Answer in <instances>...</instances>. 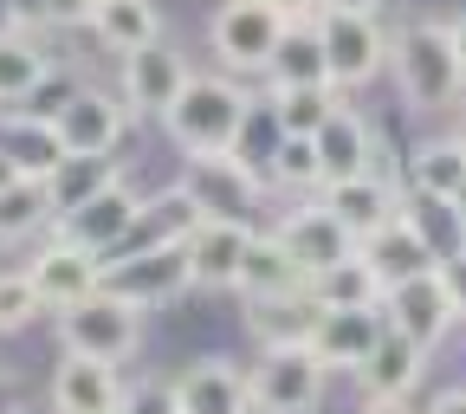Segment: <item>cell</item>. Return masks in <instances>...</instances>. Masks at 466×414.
<instances>
[{"label":"cell","instance_id":"52a82bcc","mask_svg":"<svg viewBox=\"0 0 466 414\" xmlns=\"http://www.w3.org/2000/svg\"><path fill=\"white\" fill-rule=\"evenodd\" d=\"M104 285L116 298H130L143 311L182 298L195 285V266H188V247H130V253H110L104 259Z\"/></svg>","mask_w":466,"mask_h":414},{"label":"cell","instance_id":"d6a6232c","mask_svg":"<svg viewBox=\"0 0 466 414\" xmlns=\"http://www.w3.org/2000/svg\"><path fill=\"white\" fill-rule=\"evenodd\" d=\"M272 182H285V188H318V195H324L318 136H279V149H272Z\"/></svg>","mask_w":466,"mask_h":414},{"label":"cell","instance_id":"d590c367","mask_svg":"<svg viewBox=\"0 0 466 414\" xmlns=\"http://www.w3.org/2000/svg\"><path fill=\"white\" fill-rule=\"evenodd\" d=\"M124 408H130V414H182V401H175V382H143V389H130Z\"/></svg>","mask_w":466,"mask_h":414},{"label":"cell","instance_id":"5b68a950","mask_svg":"<svg viewBox=\"0 0 466 414\" xmlns=\"http://www.w3.org/2000/svg\"><path fill=\"white\" fill-rule=\"evenodd\" d=\"M137 220H143V195L116 175V182H104L97 195H85L78 207H66L58 214V240H72V247H85V253H97V259H110L116 247H130L137 240Z\"/></svg>","mask_w":466,"mask_h":414},{"label":"cell","instance_id":"bcb514c9","mask_svg":"<svg viewBox=\"0 0 466 414\" xmlns=\"http://www.w3.org/2000/svg\"><path fill=\"white\" fill-rule=\"evenodd\" d=\"M453 143H460V149H466V116H460V130H453Z\"/></svg>","mask_w":466,"mask_h":414},{"label":"cell","instance_id":"ba28073f","mask_svg":"<svg viewBox=\"0 0 466 414\" xmlns=\"http://www.w3.org/2000/svg\"><path fill=\"white\" fill-rule=\"evenodd\" d=\"M285 33H291V26L266 7V0H227V7L214 14V26H208L214 58H220L227 72H272Z\"/></svg>","mask_w":466,"mask_h":414},{"label":"cell","instance_id":"9a60e30c","mask_svg":"<svg viewBox=\"0 0 466 414\" xmlns=\"http://www.w3.org/2000/svg\"><path fill=\"white\" fill-rule=\"evenodd\" d=\"M26 272H33V285H39L46 311H72V305H85V298H97V291H104V259L85 253V247H72V240H58V233L39 247V259H33Z\"/></svg>","mask_w":466,"mask_h":414},{"label":"cell","instance_id":"8fae6325","mask_svg":"<svg viewBox=\"0 0 466 414\" xmlns=\"http://www.w3.org/2000/svg\"><path fill=\"white\" fill-rule=\"evenodd\" d=\"M382 318H389L401 337H415L421 349H434L453 324H466L460 305H453V291H447V278H441V266H434V272H415V278H395L389 298H382Z\"/></svg>","mask_w":466,"mask_h":414},{"label":"cell","instance_id":"484cf974","mask_svg":"<svg viewBox=\"0 0 466 414\" xmlns=\"http://www.w3.org/2000/svg\"><path fill=\"white\" fill-rule=\"evenodd\" d=\"M318 156H324V188L330 182H350V175H370L376 162V136L357 110H337L330 124L318 130Z\"/></svg>","mask_w":466,"mask_h":414},{"label":"cell","instance_id":"7a4b0ae2","mask_svg":"<svg viewBox=\"0 0 466 414\" xmlns=\"http://www.w3.org/2000/svg\"><path fill=\"white\" fill-rule=\"evenodd\" d=\"M168 136L182 143L188 156H220V149H240V130H247V91L233 78H195L182 91L168 116Z\"/></svg>","mask_w":466,"mask_h":414},{"label":"cell","instance_id":"f1b7e54d","mask_svg":"<svg viewBox=\"0 0 466 414\" xmlns=\"http://www.w3.org/2000/svg\"><path fill=\"white\" fill-rule=\"evenodd\" d=\"M46 85H52V58L39 52L33 33L0 39V104H33Z\"/></svg>","mask_w":466,"mask_h":414},{"label":"cell","instance_id":"4dcf8cb0","mask_svg":"<svg viewBox=\"0 0 466 414\" xmlns=\"http://www.w3.org/2000/svg\"><path fill=\"white\" fill-rule=\"evenodd\" d=\"M311 318H318V305L305 298V291H299V298H259L247 311V330H253L259 349H285V343H305Z\"/></svg>","mask_w":466,"mask_h":414},{"label":"cell","instance_id":"603a6c76","mask_svg":"<svg viewBox=\"0 0 466 414\" xmlns=\"http://www.w3.org/2000/svg\"><path fill=\"white\" fill-rule=\"evenodd\" d=\"M305 298H311L318 311H382L389 285H382V272L357 253V259H343V266L318 272V278L305 285Z\"/></svg>","mask_w":466,"mask_h":414},{"label":"cell","instance_id":"7402d4cb","mask_svg":"<svg viewBox=\"0 0 466 414\" xmlns=\"http://www.w3.org/2000/svg\"><path fill=\"white\" fill-rule=\"evenodd\" d=\"M311 278L299 272V259L285 253V240L279 233H253V247H247V266H240V298L247 305H259V298H299Z\"/></svg>","mask_w":466,"mask_h":414},{"label":"cell","instance_id":"9c48e42d","mask_svg":"<svg viewBox=\"0 0 466 414\" xmlns=\"http://www.w3.org/2000/svg\"><path fill=\"white\" fill-rule=\"evenodd\" d=\"M130 124V104L124 97H104V91H72V104L52 116V149L66 162H104L116 143H124Z\"/></svg>","mask_w":466,"mask_h":414},{"label":"cell","instance_id":"cb8c5ba5","mask_svg":"<svg viewBox=\"0 0 466 414\" xmlns=\"http://www.w3.org/2000/svg\"><path fill=\"white\" fill-rule=\"evenodd\" d=\"M91 33H97V45H104V52L137 58L143 45H156V39H162V7H156V0H104L97 20H91Z\"/></svg>","mask_w":466,"mask_h":414},{"label":"cell","instance_id":"ac0fdd59","mask_svg":"<svg viewBox=\"0 0 466 414\" xmlns=\"http://www.w3.org/2000/svg\"><path fill=\"white\" fill-rule=\"evenodd\" d=\"M259 227H240V220H201L188 233V266H195V285L201 291H220V285H240V266H247V247H253Z\"/></svg>","mask_w":466,"mask_h":414},{"label":"cell","instance_id":"f35d334b","mask_svg":"<svg viewBox=\"0 0 466 414\" xmlns=\"http://www.w3.org/2000/svg\"><path fill=\"white\" fill-rule=\"evenodd\" d=\"M14 33H26V7L20 0H0V39H14Z\"/></svg>","mask_w":466,"mask_h":414},{"label":"cell","instance_id":"ab89813d","mask_svg":"<svg viewBox=\"0 0 466 414\" xmlns=\"http://www.w3.org/2000/svg\"><path fill=\"white\" fill-rule=\"evenodd\" d=\"M428 414H466V389H441V395L428 401Z\"/></svg>","mask_w":466,"mask_h":414},{"label":"cell","instance_id":"6da1fadb","mask_svg":"<svg viewBox=\"0 0 466 414\" xmlns=\"http://www.w3.org/2000/svg\"><path fill=\"white\" fill-rule=\"evenodd\" d=\"M389 66H395V85H401V97L415 104V110H447L466 91V66H460V52H453V26H441V20L401 26Z\"/></svg>","mask_w":466,"mask_h":414},{"label":"cell","instance_id":"74e56055","mask_svg":"<svg viewBox=\"0 0 466 414\" xmlns=\"http://www.w3.org/2000/svg\"><path fill=\"white\" fill-rule=\"evenodd\" d=\"M441 278H447V291H453V305H460V318H466V247H453V253L441 259Z\"/></svg>","mask_w":466,"mask_h":414},{"label":"cell","instance_id":"d6986e66","mask_svg":"<svg viewBox=\"0 0 466 414\" xmlns=\"http://www.w3.org/2000/svg\"><path fill=\"white\" fill-rule=\"evenodd\" d=\"M421 369H428V349L389 324L382 343L370 349V363L357 369V389H363V401H408L415 382H421Z\"/></svg>","mask_w":466,"mask_h":414},{"label":"cell","instance_id":"2e32d148","mask_svg":"<svg viewBox=\"0 0 466 414\" xmlns=\"http://www.w3.org/2000/svg\"><path fill=\"white\" fill-rule=\"evenodd\" d=\"M124 363H97V357H58L52 369V414H110V408H124L130 389L124 376H116Z\"/></svg>","mask_w":466,"mask_h":414},{"label":"cell","instance_id":"e575fe53","mask_svg":"<svg viewBox=\"0 0 466 414\" xmlns=\"http://www.w3.org/2000/svg\"><path fill=\"white\" fill-rule=\"evenodd\" d=\"M97 7H104V0H33V14L46 26H91Z\"/></svg>","mask_w":466,"mask_h":414},{"label":"cell","instance_id":"7bdbcfd3","mask_svg":"<svg viewBox=\"0 0 466 414\" xmlns=\"http://www.w3.org/2000/svg\"><path fill=\"white\" fill-rule=\"evenodd\" d=\"M357 414H415V408H408V401H363Z\"/></svg>","mask_w":466,"mask_h":414},{"label":"cell","instance_id":"7c38bea8","mask_svg":"<svg viewBox=\"0 0 466 414\" xmlns=\"http://www.w3.org/2000/svg\"><path fill=\"white\" fill-rule=\"evenodd\" d=\"M272 233L285 240V253L299 259V272H305V278H318V272H330V266H343V259H357V233H350L324 201L291 207Z\"/></svg>","mask_w":466,"mask_h":414},{"label":"cell","instance_id":"5bb4252c","mask_svg":"<svg viewBox=\"0 0 466 414\" xmlns=\"http://www.w3.org/2000/svg\"><path fill=\"white\" fill-rule=\"evenodd\" d=\"M188 85H195V72H188V58L175 52L168 39H156L137 58H124V104L137 116H168L175 104H182Z\"/></svg>","mask_w":466,"mask_h":414},{"label":"cell","instance_id":"8d00e7d4","mask_svg":"<svg viewBox=\"0 0 466 414\" xmlns=\"http://www.w3.org/2000/svg\"><path fill=\"white\" fill-rule=\"evenodd\" d=\"M266 7H272L285 26H318V20H324V0H266Z\"/></svg>","mask_w":466,"mask_h":414},{"label":"cell","instance_id":"7dc6e473","mask_svg":"<svg viewBox=\"0 0 466 414\" xmlns=\"http://www.w3.org/2000/svg\"><path fill=\"white\" fill-rule=\"evenodd\" d=\"M110 414H130V408H110Z\"/></svg>","mask_w":466,"mask_h":414},{"label":"cell","instance_id":"30bf717a","mask_svg":"<svg viewBox=\"0 0 466 414\" xmlns=\"http://www.w3.org/2000/svg\"><path fill=\"white\" fill-rule=\"evenodd\" d=\"M318 39H324V66H330V85L350 91V85H370L382 66H389V39L376 26V14H324L318 20Z\"/></svg>","mask_w":466,"mask_h":414},{"label":"cell","instance_id":"83f0119b","mask_svg":"<svg viewBox=\"0 0 466 414\" xmlns=\"http://www.w3.org/2000/svg\"><path fill=\"white\" fill-rule=\"evenodd\" d=\"M337 85H272V124L279 136H318L337 116Z\"/></svg>","mask_w":466,"mask_h":414},{"label":"cell","instance_id":"277c9868","mask_svg":"<svg viewBox=\"0 0 466 414\" xmlns=\"http://www.w3.org/2000/svg\"><path fill=\"white\" fill-rule=\"evenodd\" d=\"M182 188H188V201L201 207V220H240V227H253L259 195H266L259 168H253L240 149H220V156H188Z\"/></svg>","mask_w":466,"mask_h":414},{"label":"cell","instance_id":"f6af8a7d","mask_svg":"<svg viewBox=\"0 0 466 414\" xmlns=\"http://www.w3.org/2000/svg\"><path fill=\"white\" fill-rule=\"evenodd\" d=\"M0 414H14V382L0 376Z\"/></svg>","mask_w":466,"mask_h":414},{"label":"cell","instance_id":"4316f807","mask_svg":"<svg viewBox=\"0 0 466 414\" xmlns=\"http://www.w3.org/2000/svg\"><path fill=\"white\" fill-rule=\"evenodd\" d=\"M408 175H415V188L453 214H466V149L453 136H434L415 149V162H408Z\"/></svg>","mask_w":466,"mask_h":414},{"label":"cell","instance_id":"44dd1931","mask_svg":"<svg viewBox=\"0 0 466 414\" xmlns=\"http://www.w3.org/2000/svg\"><path fill=\"white\" fill-rule=\"evenodd\" d=\"M357 253L382 272V285L415 278V272H434V266H441V253H434V240H428V227H421L415 214H395L382 233H370V240H363Z\"/></svg>","mask_w":466,"mask_h":414},{"label":"cell","instance_id":"d4e9b609","mask_svg":"<svg viewBox=\"0 0 466 414\" xmlns=\"http://www.w3.org/2000/svg\"><path fill=\"white\" fill-rule=\"evenodd\" d=\"M58 227V195L46 175H20V182L0 195V247H20L33 233H52Z\"/></svg>","mask_w":466,"mask_h":414},{"label":"cell","instance_id":"b9f144b4","mask_svg":"<svg viewBox=\"0 0 466 414\" xmlns=\"http://www.w3.org/2000/svg\"><path fill=\"white\" fill-rule=\"evenodd\" d=\"M382 0H324V14H376Z\"/></svg>","mask_w":466,"mask_h":414},{"label":"cell","instance_id":"f546056e","mask_svg":"<svg viewBox=\"0 0 466 414\" xmlns=\"http://www.w3.org/2000/svg\"><path fill=\"white\" fill-rule=\"evenodd\" d=\"M195 227H201V207L188 201L182 182H175V188H162L156 201H143V220H137V240H130V247H182Z\"/></svg>","mask_w":466,"mask_h":414},{"label":"cell","instance_id":"8992f818","mask_svg":"<svg viewBox=\"0 0 466 414\" xmlns=\"http://www.w3.org/2000/svg\"><path fill=\"white\" fill-rule=\"evenodd\" d=\"M253 382V414H311L324 401L330 369L311 357L305 343H285V349H259V363L247 369Z\"/></svg>","mask_w":466,"mask_h":414},{"label":"cell","instance_id":"ffe728a7","mask_svg":"<svg viewBox=\"0 0 466 414\" xmlns=\"http://www.w3.org/2000/svg\"><path fill=\"white\" fill-rule=\"evenodd\" d=\"M318 201H324L350 233H357V247L370 240V233H382L395 214H408V207H401V195H395V182H382L376 168H370V175H350V182H330Z\"/></svg>","mask_w":466,"mask_h":414},{"label":"cell","instance_id":"e0dca14e","mask_svg":"<svg viewBox=\"0 0 466 414\" xmlns=\"http://www.w3.org/2000/svg\"><path fill=\"white\" fill-rule=\"evenodd\" d=\"M175 401L182 414H253V382L233 357H195L175 376Z\"/></svg>","mask_w":466,"mask_h":414},{"label":"cell","instance_id":"ee69618b","mask_svg":"<svg viewBox=\"0 0 466 414\" xmlns=\"http://www.w3.org/2000/svg\"><path fill=\"white\" fill-rule=\"evenodd\" d=\"M453 52H460V66H466V14L453 20Z\"/></svg>","mask_w":466,"mask_h":414},{"label":"cell","instance_id":"4fadbf2b","mask_svg":"<svg viewBox=\"0 0 466 414\" xmlns=\"http://www.w3.org/2000/svg\"><path fill=\"white\" fill-rule=\"evenodd\" d=\"M382 330H389L382 311H318L311 330H305V349L330 376H357L370 363V349L382 343Z\"/></svg>","mask_w":466,"mask_h":414},{"label":"cell","instance_id":"60d3db41","mask_svg":"<svg viewBox=\"0 0 466 414\" xmlns=\"http://www.w3.org/2000/svg\"><path fill=\"white\" fill-rule=\"evenodd\" d=\"M20 175H26V162H20L14 149H0V195H7V188L20 182Z\"/></svg>","mask_w":466,"mask_h":414},{"label":"cell","instance_id":"3957f363","mask_svg":"<svg viewBox=\"0 0 466 414\" xmlns=\"http://www.w3.org/2000/svg\"><path fill=\"white\" fill-rule=\"evenodd\" d=\"M58 343H66V357H97V363H130L143 349V305L116 298L104 285L97 298L58 311Z\"/></svg>","mask_w":466,"mask_h":414},{"label":"cell","instance_id":"836d02e7","mask_svg":"<svg viewBox=\"0 0 466 414\" xmlns=\"http://www.w3.org/2000/svg\"><path fill=\"white\" fill-rule=\"evenodd\" d=\"M39 311H46V298H39L33 272H26V266H20V272H0V337L26 330V324H33Z\"/></svg>","mask_w":466,"mask_h":414},{"label":"cell","instance_id":"1f68e13d","mask_svg":"<svg viewBox=\"0 0 466 414\" xmlns=\"http://www.w3.org/2000/svg\"><path fill=\"white\" fill-rule=\"evenodd\" d=\"M266 78H272V85H330V66H324V39H318V26H291Z\"/></svg>","mask_w":466,"mask_h":414}]
</instances>
